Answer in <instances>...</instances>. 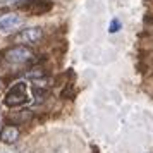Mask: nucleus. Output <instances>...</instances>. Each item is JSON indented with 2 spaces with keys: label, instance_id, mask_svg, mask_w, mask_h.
Listing matches in <instances>:
<instances>
[{
  "label": "nucleus",
  "instance_id": "obj_1",
  "mask_svg": "<svg viewBox=\"0 0 153 153\" xmlns=\"http://www.w3.org/2000/svg\"><path fill=\"white\" fill-rule=\"evenodd\" d=\"M2 60L7 64H12V65H24V64H36L38 59H36L35 52L26 47V45H14L10 48L4 50L2 53Z\"/></svg>",
  "mask_w": 153,
  "mask_h": 153
},
{
  "label": "nucleus",
  "instance_id": "obj_2",
  "mask_svg": "<svg viewBox=\"0 0 153 153\" xmlns=\"http://www.w3.org/2000/svg\"><path fill=\"white\" fill-rule=\"evenodd\" d=\"M29 102V97H28V86L26 83H19L12 84L9 91L5 93V97H4V105L9 107V108H14V107H21V105L28 103Z\"/></svg>",
  "mask_w": 153,
  "mask_h": 153
},
{
  "label": "nucleus",
  "instance_id": "obj_3",
  "mask_svg": "<svg viewBox=\"0 0 153 153\" xmlns=\"http://www.w3.org/2000/svg\"><path fill=\"white\" fill-rule=\"evenodd\" d=\"M43 36H45V31H43L40 26H31V28H24L21 29L17 35H14L12 38V42L16 45H36V43H40L43 40Z\"/></svg>",
  "mask_w": 153,
  "mask_h": 153
},
{
  "label": "nucleus",
  "instance_id": "obj_4",
  "mask_svg": "<svg viewBox=\"0 0 153 153\" xmlns=\"http://www.w3.org/2000/svg\"><path fill=\"white\" fill-rule=\"evenodd\" d=\"M22 24V17L17 14H7L0 19V33H9Z\"/></svg>",
  "mask_w": 153,
  "mask_h": 153
},
{
  "label": "nucleus",
  "instance_id": "obj_5",
  "mask_svg": "<svg viewBox=\"0 0 153 153\" xmlns=\"http://www.w3.org/2000/svg\"><path fill=\"white\" fill-rule=\"evenodd\" d=\"M52 7H53V4H52L50 0H35V2H33L31 5H28L24 10L29 12V14H33V16H42V14H47Z\"/></svg>",
  "mask_w": 153,
  "mask_h": 153
},
{
  "label": "nucleus",
  "instance_id": "obj_6",
  "mask_svg": "<svg viewBox=\"0 0 153 153\" xmlns=\"http://www.w3.org/2000/svg\"><path fill=\"white\" fill-rule=\"evenodd\" d=\"M17 139H19V129L16 126H5L0 131V141L5 143V145H12Z\"/></svg>",
  "mask_w": 153,
  "mask_h": 153
},
{
  "label": "nucleus",
  "instance_id": "obj_7",
  "mask_svg": "<svg viewBox=\"0 0 153 153\" xmlns=\"http://www.w3.org/2000/svg\"><path fill=\"white\" fill-rule=\"evenodd\" d=\"M47 74L42 67H33V71H28V77H33V79H38V77H43Z\"/></svg>",
  "mask_w": 153,
  "mask_h": 153
},
{
  "label": "nucleus",
  "instance_id": "obj_8",
  "mask_svg": "<svg viewBox=\"0 0 153 153\" xmlns=\"http://www.w3.org/2000/svg\"><path fill=\"white\" fill-rule=\"evenodd\" d=\"M120 28H122V22L119 21V19H112L108 31H110V33H117V31H120Z\"/></svg>",
  "mask_w": 153,
  "mask_h": 153
},
{
  "label": "nucleus",
  "instance_id": "obj_9",
  "mask_svg": "<svg viewBox=\"0 0 153 153\" xmlns=\"http://www.w3.org/2000/svg\"><path fill=\"white\" fill-rule=\"evenodd\" d=\"M4 2H17V0H4Z\"/></svg>",
  "mask_w": 153,
  "mask_h": 153
},
{
  "label": "nucleus",
  "instance_id": "obj_10",
  "mask_svg": "<svg viewBox=\"0 0 153 153\" xmlns=\"http://www.w3.org/2000/svg\"><path fill=\"white\" fill-rule=\"evenodd\" d=\"M4 153H7V152H4Z\"/></svg>",
  "mask_w": 153,
  "mask_h": 153
}]
</instances>
